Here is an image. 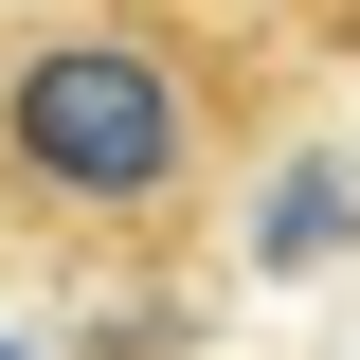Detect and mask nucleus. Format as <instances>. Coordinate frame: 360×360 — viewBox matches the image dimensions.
<instances>
[{"label":"nucleus","mask_w":360,"mask_h":360,"mask_svg":"<svg viewBox=\"0 0 360 360\" xmlns=\"http://www.w3.org/2000/svg\"><path fill=\"white\" fill-rule=\"evenodd\" d=\"M252 72L180 0H18L0 18V234L72 270H162L217 217Z\"/></svg>","instance_id":"nucleus-1"},{"label":"nucleus","mask_w":360,"mask_h":360,"mask_svg":"<svg viewBox=\"0 0 360 360\" xmlns=\"http://www.w3.org/2000/svg\"><path fill=\"white\" fill-rule=\"evenodd\" d=\"M288 18H307V54H342V72H360V0H288Z\"/></svg>","instance_id":"nucleus-2"}]
</instances>
